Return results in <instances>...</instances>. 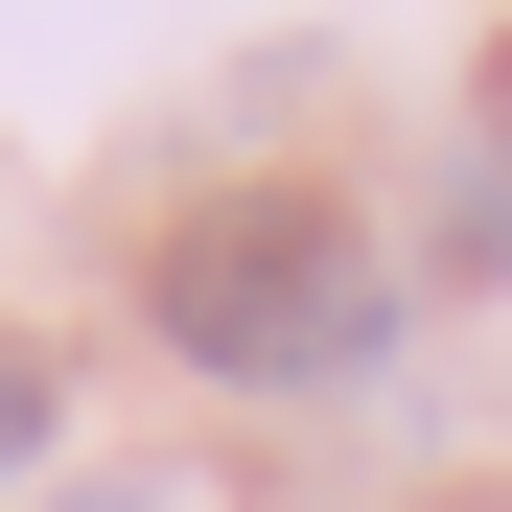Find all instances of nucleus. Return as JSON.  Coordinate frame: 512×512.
<instances>
[{
	"mask_svg": "<svg viewBox=\"0 0 512 512\" xmlns=\"http://www.w3.org/2000/svg\"><path fill=\"white\" fill-rule=\"evenodd\" d=\"M489 140H512V47H489Z\"/></svg>",
	"mask_w": 512,
	"mask_h": 512,
	"instance_id": "obj_4",
	"label": "nucleus"
},
{
	"mask_svg": "<svg viewBox=\"0 0 512 512\" xmlns=\"http://www.w3.org/2000/svg\"><path fill=\"white\" fill-rule=\"evenodd\" d=\"M140 303H163V350H187V373H233V396H303V373H373V350H396V256L326 210V187L187 210Z\"/></svg>",
	"mask_w": 512,
	"mask_h": 512,
	"instance_id": "obj_1",
	"label": "nucleus"
},
{
	"mask_svg": "<svg viewBox=\"0 0 512 512\" xmlns=\"http://www.w3.org/2000/svg\"><path fill=\"white\" fill-rule=\"evenodd\" d=\"M47 512H163V489H47Z\"/></svg>",
	"mask_w": 512,
	"mask_h": 512,
	"instance_id": "obj_3",
	"label": "nucleus"
},
{
	"mask_svg": "<svg viewBox=\"0 0 512 512\" xmlns=\"http://www.w3.org/2000/svg\"><path fill=\"white\" fill-rule=\"evenodd\" d=\"M47 443V350H0V466H24Z\"/></svg>",
	"mask_w": 512,
	"mask_h": 512,
	"instance_id": "obj_2",
	"label": "nucleus"
}]
</instances>
